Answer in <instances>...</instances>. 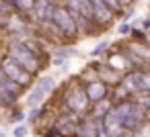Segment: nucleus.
<instances>
[{"mask_svg": "<svg viewBox=\"0 0 150 137\" xmlns=\"http://www.w3.org/2000/svg\"><path fill=\"white\" fill-rule=\"evenodd\" d=\"M115 108L119 110V115H121V119H123V125H125V129H127V133H129V135L146 127L148 115H146V110H144V106H142V102H140V100L129 98V100L117 102V104H115Z\"/></svg>", "mask_w": 150, "mask_h": 137, "instance_id": "5", "label": "nucleus"}, {"mask_svg": "<svg viewBox=\"0 0 150 137\" xmlns=\"http://www.w3.org/2000/svg\"><path fill=\"white\" fill-rule=\"evenodd\" d=\"M8 121L11 123H23L25 121V113L21 110V108H11V115H8Z\"/></svg>", "mask_w": 150, "mask_h": 137, "instance_id": "15", "label": "nucleus"}, {"mask_svg": "<svg viewBox=\"0 0 150 137\" xmlns=\"http://www.w3.org/2000/svg\"><path fill=\"white\" fill-rule=\"evenodd\" d=\"M140 102H142V106H144V110H146V115H148V121H150V94H144V96L140 98Z\"/></svg>", "mask_w": 150, "mask_h": 137, "instance_id": "19", "label": "nucleus"}, {"mask_svg": "<svg viewBox=\"0 0 150 137\" xmlns=\"http://www.w3.org/2000/svg\"><path fill=\"white\" fill-rule=\"evenodd\" d=\"M56 0H35V8H33V17L39 25H45L52 21L54 17V10H56Z\"/></svg>", "mask_w": 150, "mask_h": 137, "instance_id": "12", "label": "nucleus"}, {"mask_svg": "<svg viewBox=\"0 0 150 137\" xmlns=\"http://www.w3.org/2000/svg\"><path fill=\"white\" fill-rule=\"evenodd\" d=\"M109 45H111L109 41H101V43H99V45H97V47L91 51V57H99V55H103V53L109 49Z\"/></svg>", "mask_w": 150, "mask_h": 137, "instance_id": "16", "label": "nucleus"}, {"mask_svg": "<svg viewBox=\"0 0 150 137\" xmlns=\"http://www.w3.org/2000/svg\"><path fill=\"white\" fill-rule=\"evenodd\" d=\"M56 88V80L52 76H41L29 90V96H27V104L29 106H41L43 100L47 98V94Z\"/></svg>", "mask_w": 150, "mask_h": 137, "instance_id": "8", "label": "nucleus"}, {"mask_svg": "<svg viewBox=\"0 0 150 137\" xmlns=\"http://www.w3.org/2000/svg\"><path fill=\"white\" fill-rule=\"evenodd\" d=\"M0 70H2L11 80H15L17 84H21L25 90L31 88V84H33V80H35V76H33L31 72H27L19 62H15L8 53H6L2 59H0Z\"/></svg>", "mask_w": 150, "mask_h": 137, "instance_id": "6", "label": "nucleus"}, {"mask_svg": "<svg viewBox=\"0 0 150 137\" xmlns=\"http://www.w3.org/2000/svg\"><path fill=\"white\" fill-rule=\"evenodd\" d=\"M119 2H121V4H123V6L127 8V6H132V4L136 2V0H119Z\"/></svg>", "mask_w": 150, "mask_h": 137, "instance_id": "21", "label": "nucleus"}, {"mask_svg": "<svg viewBox=\"0 0 150 137\" xmlns=\"http://www.w3.org/2000/svg\"><path fill=\"white\" fill-rule=\"evenodd\" d=\"M101 121H103V129H105L107 137H127L129 135L125 125H123V119H121L119 110L115 108V104L101 117Z\"/></svg>", "mask_w": 150, "mask_h": 137, "instance_id": "9", "label": "nucleus"}, {"mask_svg": "<svg viewBox=\"0 0 150 137\" xmlns=\"http://www.w3.org/2000/svg\"><path fill=\"white\" fill-rule=\"evenodd\" d=\"M43 27L52 29V33H56V37H60V39H64V41H70V39H74V37L80 35L78 25H76V19L72 17V13L68 10L66 4H64V6L58 4L56 10H54L52 21L45 23Z\"/></svg>", "mask_w": 150, "mask_h": 137, "instance_id": "4", "label": "nucleus"}, {"mask_svg": "<svg viewBox=\"0 0 150 137\" xmlns=\"http://www.w3.org/2000/svg\"><path fill=\"white\" fill-rule=\"evenodd\" d=\"M27 133H29L27 125H17L15 131H13V137H27Z\"/></svg>", "mask_w": 150, "mask_h": 137, "instance_id": "18", "label": "nucleus"}, {"mask_svg": "<svg viewBox=\"0 0 150 137\" xmlns=\"http://www.w3.org/2000/svg\"><path fill=\"white\" fill-rule=\"evenodd\" d=\"M23 92H25V88L21 84H17L15 80H11L2 70H0V106L13 108Z\"/></svg>", "mask_w": 150, "mask_h": 137, "instance_id": "7", "label": "nucleus"}, {"mask_svg": "<svg viewBox=\"0 0 150 137\" xmlns=\"http://www.w3.org/2000/svg\"><path fill=\"white\" fill-rule=\"evenodd\" d=\"M76 53H78V51H76L74 47H60V49H56V51H54V57L68 62V57H74Z\"/></svg>", "mask_w": 150, "mask_h": 137, "instance_id": "14", "label": "nucleus"}, {"mask_svg": "<svg viewBox=\"0 0 150 137\" xmlns=\"http://www.w3.org/2000/svg\"><path fill=\"white\" fill-rule=\"evenodd\" d=\"M105 4H107V6H109V8L115 13V15H121V13L125 10V6L119 2V0H105Z\"/></svg>", "mask_w": 150, "mask_h": 137, "instance_id": "17", "label": "nucleus"}, {"mask_svg": "<svg viewBox=\"0 0 150 137\" xmlns=\"http://www.w3.org/2000/svg\"><path fill=\"white\" fill-rule=\"evenodd\" d=\"M6 53L19 62L27 72H31L33 76H37L43 68V59H41V51L39 47L33 43V41H21V39H15L8 43L6 47Z\"/></svg>", "mask_w": 150, "mask_h": 137, "instance_id": "1", "label": "nucleus"}, {"mask_svg": "<svg viewBox=\"0 0 150 137\" xmlns=\"http://www.w3.org/2000/svg\"><path fill=\"white\" fill-rule=\"evenodd\" d=\"M80 80L84 82V88H86V92H88L93 104H95V102H101V100H105V98H109L111 86H109L101 76H95V78H80Z\"/></svg>", "mask_w": 150, "mask_h": 137, "instance_id": "10", "label": "nucleus"}, {"mask_svg": "<svg viewBox=\"0 0 150 137\" xmlns=\"http://www.w3.org/2000/svg\"><path fill=\"white\" fill-rule=\"evenodd\" d=\"M134 31V27L129 25V23H123L121 27H119V35H127V33H132Z\"/></svg>", "mask_w": 150, "mask_h": 137, "instance_id": "20", "label": "nucleus"}, {"mask_svg": "<svg viewBox=\"0 0 150 137\" xmlns=\"http://www.w3.org/2000/svg\"><path fill=\"white\" fill-rule=\"evenodd\" d=\"M0 137H6V133H2V131H0Z\"/></svg>", "mask_w": 150, "mask_h": 137, "instance_id": "22", "label": "nucleus"}, {"mask_svg": "<svg viewBox=\"0 0 150 137\" xmlns=\"http://www.w3.org/2000/svg\"><path fill=\"white\" fill-rule=\"evenodd\" d=\"M11 4H13L15 13L27 15V13H33V8H35V0H11Z\"/></svg>", "mask_w": 150, "mask_h": 137, "instance_id": "13", "label": "nucleus"}, {"mask_svg": "<svg viewBox=\"0 0 150 137\" xmlns=\"http://www.w3.org/2000/svg\"><path fill=\"white\" fill-rule=\"evenodd\" d=\"M62 106L72 110V113H76L78 117H82V115H86L91 110L93 100H91L82 80L80 82H70L64 88V92H62Z\"/></svg>", "mask_w": 150, "mask_h": 137, "instance_id": "3", "label": "nucleus"}, {"mask_svg": "<svg viewBox=\"0 0 150 137\" xmlns=\"http://www.w3.org/2000/svg\"><path fill=\"white\" fill-rule=\"evenodd\" d=\"M91 4H93V13H95V19H97V23H99L101 31H103V29H107V27H111L115 13L105 4V0H91Z\"/></svg>", "mask_w": 150, "mask_h": 137, "instance_id": "11", "label": "nucleus"}, {"mask_svg": "<svg viewBox=\"0 0 150 137\" xmlns=\"http://www.w3.org/2000/svg\"><path fill=\"white\" fill-rule=\"evenodd\" d=\"M64 4L76 19V25H78V31L82 37H88V35L101 31V27L95 19V13H93L91 0H64Z\"/></svg>", "mask_w": 150, "mask_h": 137, "instance_id": "2", "label": "nucleus"}]
</instances>
